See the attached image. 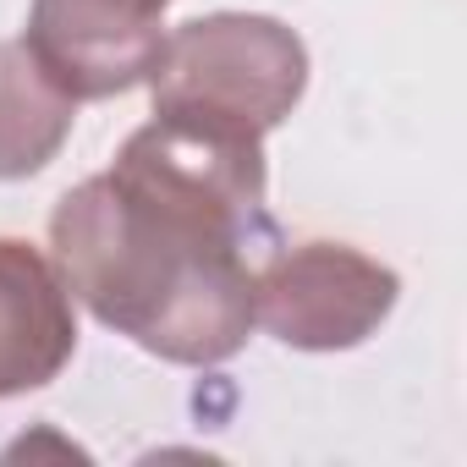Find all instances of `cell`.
I'll return each mask as SVG.
<instances>
[{
    "label": "cell",
    "mask_w": 467,
    "mask_h": 467,
    "mask_svg": "<svg viewBox=\"0 0 467 467\" xmlns=\"http://www.w3.org/2000/svg\"><path fill=\"white\" fill-rule=\"evenodd\" d=\"M78 352L72 292L39 248L0 237V396L50 385Z\"/></svg>",
    "instance_id": "5"
},
{
    "label": "cell",
    "mask_w": 467,
    "mask_h": 467,
    "mask_svg": "<svg viewBox=\"0 0 467 467\" xmlns=\"http://www.w3.org/2000/svg\"><path fill=\"white\" fill-rule=\"evenodd\" d=\"M171 0H34L28 50L72 99H110L149 83L165 50Z\"/></svg>",
    "instance_id": "4"
},
{
    "label": "cell",
    "mask_w": 467,
    "mask_h": 467,
    "mask_svg": "<svg viewBox=\"0 0 467 467\" xmlns=\"http://www.w3.org/2000/svg\"><path fill=\"white\" fill-rule=\"evenodd\" d=\"M303 83H308L303 39L286 23L248 12H220L171 28L149 72L160 116H187L248 138L281 127L303 99Z\"/></svg>",
    "instance_id": "2"
},
{
    "label": "cell",
    "mask_w": 467,
    "mask_h": 467,
    "mask_svg": "<svg viewBox=\"0 0 467 467\" xmlns=\"http://www.w3.org/2000/svg\"><path fill=\"white\" fill-rule=\"evenodd\" d=\"M396 308V275L341 243H303L254 275V325L303 352L368 341Z\"/></svg>",
    "instance_id": "3"
},
{
    "label": "cell",
    "mask_w": 467,
    "mask_h": 467,
    "mask_svg": "<svg viewBox=\"0 0 467 467\" xmlns=\"http://www.w3.org/2000/svg\"><path fill=\"white\" fill-rule=\"evenodd\" d=\"M265 138L187 116L138 127L50 214L67 292L165 363H225L254 330Z\"/></svg>",
    "instance_id": "1"
},
{
    "label": "cell",
    "mask_w": 467,
    "mask_h": 467,
    "mask_svg": "<svg viewBox=\"0 0 467 467\" xmlns=\"http://www.w3.org/2000/svg\"><path fill=\"white\" fill-rule=\"evenodd\" d=\"M78 121V99L34 61L23 39L0 45V182L45 171Z\"/></svg>",
    "instance_id": "6"
}]
</instances>
